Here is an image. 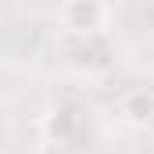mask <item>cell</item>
<instances>
[{
	"label": "cell",
	"instance_id": "6da1fadb",
	"mask_svg": "<svg viewBox=\"0 0 154 154\" xmlns=\"http://www.w3.org/2000/svg\"><path fill=\"white\" fill-rule=\"evenodd\" d=\"M61 25L72 36H97L108 25V4L104 0H65L61 4Z\"/></svg>",
	"mask_w": 154,
	"mask_h": 154
},
{
	"label": "cell",
	"instance_id": "7a4b0ae2",
	"mask_svg": "<svg viewBox=\"0 0 154 154\" xmlns=\"http://www.w3.org/2000/svg\"><path fill=\"white\" fill-rule=\"evenodd\" d=\"M118 111H122V118H125L129 125H151L154 122V90H147V86L129 90V93L122 97Z\"/></svg>",
	"mask_w": 154,
	"mask_h": 154
},
{
	"label": "cell",
	"instance_id": "3957f363",
	"mask_svg": "<svg viewBox=\"0 0 154 154\" xmlns=\"http://www.w3.org/2000/svg\"><path fill=\"white\" fill-rule=\"evenodd\" d=\"M68 115H72V111H54V115H50V122H47V129H50V136H57V133H65V122H68Z\"/></svg>",
	"mask_w": 154,
	"mask_h": 154
}]
</instances>
